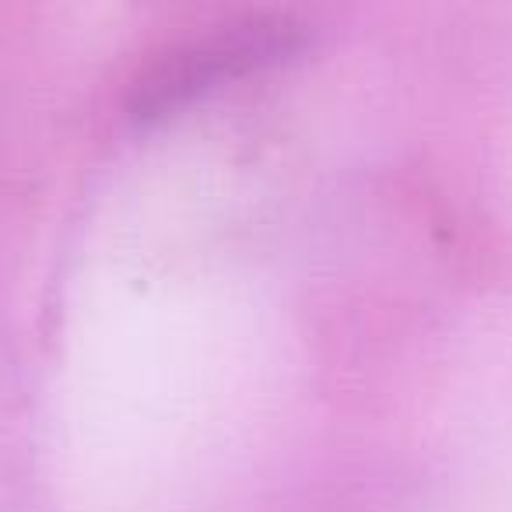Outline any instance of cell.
Masks as SVG:
<instances>
[{"instance_id":"6da1fadb","label":"cell","mask_w":512,"mask_h":512,"mask_svg":"<svg viewBox=\"0 0 512 512\" xmlns=\"http://www.w3.org/2000/svg\"><path fill=\"white\" fill-rule=\"evenodd\" d=\"M302 43H306L302 25L285 15L239 18L207 39L176 46L144 67L130 88L127 109L137 123H162L204 95L218 92L225 81L278 67L281 60L295 57Z\"/></svg>"}]
</instances>
